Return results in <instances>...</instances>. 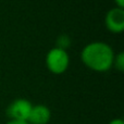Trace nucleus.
I'll list each match as a JSON object with an SVG mask.
<instances>
[{
	"instance_id": "8",
	"label": "nucleus",
	"mask_w": 124,
	"mask_h": 124,
	"mask_svg": "<svg viewBox=\"0 0 124 124\" xmlns=\"http://www.w3.org/2000/svg\"><path fill=\"white\" fill-rule=\"evenodd\" d=\"M109 124H124L122 119H113L109 122Z\"/></svg>"
},
{
	"instance_id": "10",
	"label": "nucleus",
	"mask_w": 124,
	"mask_h": 124,
	"mask_svg": "<svg viewBox=\"0 0 124 124\" xmlns=\"http://www.w3.org/2000/svg\"><path fill=\"white\" fill-rule=\"evenodd\" d=\"M114 2L116 3L118 8L123 9V7H124V0H114Z\"/></svg>"
},
{
	"instance_id": "2",
	"label": "nucleus",
	"mask_w": 124,
	"mask_h": 124,
	"mask_svg": "<svg viewBox=\"0 0 124 124\" xmlns=\"http://www.w3.org/2000/svg\"><path fill=\"white\" fill-rule=\"evenodd\" d=\"M70 58L66 50L58 47L51 48L46 56V65L54 74H61L69 68Z\"/></svg>"
},
{
	"instance_id": "5",
	"label": "nucleus",
	"mask_w": 124,
	"mask_h": 124,
	"mask_svg": "<svg viewBox=\"0 0 124 124\" xmlns=\"http://www.w3.org/2000/svg\"><path fill=\"white\" fill-rule=\"evenodd\" d=\"M51 119V111L45 105L33 106L30 116L27 119L28 124H48Z\"/></svg>"
},
{
	"instance_id": "7",
	"label": "nucleus",
	"mask_w": 124,
	"mask_h": 124,
	"mask_svg": "<svg viewBox=\"0 0 124 124\" xmlns=\"http://www.w3.org/2000/svg\"><path fill=\"white\" fill-rule=\"evenodd\" d=\"M113 64L116 65V68L119 71H124V54L122 51L119 52L116 56H114V60H113Z\"/></svg>"
},
{
	"instance_id": "1",
	"label": "nucleus",
	"mask_w": 124,
	"mask_h": 124,
	"mask_svg": "<svg viewBox=\"0 0 124 124\" xmlns=\"http://www.w3.org/2000/svg\"><path fill=\"white\" fill-rule=\"evenodd\" d=\"M81 59L90 70L106 72L113 65L114 52L108 44L103 41H93L83 48Z\"/></svg>"
},
{
	"instance_id": "9",
	"label": "nucleus",
	"mask_w": 124,
	"mask_h": 124,
	"mask_svg": "<svg viewBox=\"0 0 124 124\" xmlns=\"http://www.w3.org/2000/svg\"><path fill=\"white\" fill-rule=\"evenodd\" d=\"M7 124H28L26 121H14V120H10Z\"/></svg>"
},
{
	"instance_id": "6",
	"label": "nucleus",
	"mask_w": 124,
	"mask_h": 124,
	"mask_svg": "<svg viewBox=\"0 0 124 124\" xmlns=\"http://www.w3.org/2000/svg\"><path fill=\"white\" fill-rule=\"evenodd\" d=\"M70 45H71V39H70V37L65 34L61 35L58 38V40H57V47L60 48V49L65 50Z\"/></svg>"
},
{
	"instance_id": "3",
	"label": "nucleus",
	"mask_w": 124,
	"mask_h": 124,
	"mask_svg": "<svg viewBox=\"0 0 124 124\" xmlns=\"http://www.w3.org/2000/svg\"><path fill=\"white\" fill-rule=\"evenodd\" d=\"M33 105L31 101L24 98H19L13 100L7 108V114L11 120L14 121H26L30 116Z\"/></svg>"
},
{
	"instance_id": "4",
	"label": "nucleus",
	"mask_w": 124,
	"mask_h": 124,
	"mask_svg": "<svg viewBox=\"0 0 124 124\" xmlns=\"http://www.w3.org/2000/svg\"><path fill=\"white\" fill-rule=\"evenodd\" d=\"M106 27L112 33H121L124 30V10L113 8L108 11L105 17Z\"/></svg>"
}]
</instances>
